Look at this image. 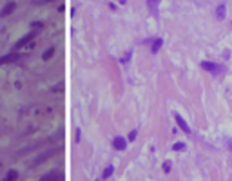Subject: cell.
<instances>
[{
    "label": "cell",
    "instance_id": "cell-1",
    "mask_svg": "<svg viewBox=\"0 0 232 181\" xmlns=\"http://www.w3.org/2000/svg\"><path fill=\"white\" fill-rule=\"evenodd\" d=\"M201 69L207 71V72H210L212 76L225 72V67H223V65H218V64H214V62H207V60H203V62H201Z\"/></svg>",
    "mask_w": 232,
    "mask_h": 181
},
{
    "label": "cell",
    "instance_id": "cell-2",
    "mask_svg": "<svg viewBox=\"0 0 232 181\" xmlns=\"http://www.w3.org/2000/svg\"><path fill=\"white\" fill-rule=\"evenodd\" d=\"M111 145H113V149H116V150H125L127 149V139L124 136H114Z\"/></svg>",
    "mask_w": 232,
    "mask_h": 181
},
{
    "label": "cell",
    "instance_id": "cell-3",
    "mask_svg": "<svg viewBox=\"0 0 232 181\" xmlns=\"http://www.w3.org/2000/svg\"><path fill=\"white\" fill-rule=\"evenodd\" d=\"M174 120H176V123H178V127L183 130V134H190V127H189V123L183 120V116L181 114H178V112H174Z\"/></svg>",
    "mask_w": 232,
    "mask_h": 181
},
{
    "label": "cell",
    "instance_id": "cell-4",
    "mask_svg": "<svg viewBox=\"0 0 232 181\" xmlns=\"http://www.w3.org/2000/svg\"><path fill=\"white\" fill-rule=\"evenodd\" d=\"M35 35H36V33H35V31H31L27 36L20 38L18 42H16V45H15V49H20V47H24V45H27V44H29V40H33V38H35Z\"/></svg>",
    "mask_w": 232,
    "mask_h": 181
},
{
    "label": "cell",
    "instance_id": "cell-5",
    "mask_svg": "<svg viewBox=\"0 0 232 181\" xmlns=\"http://www.w3.org/2000/svg\"><path fill=\"white\" fill-rule=\"evenodd\" d=\"M60 149H51V150H47V152H44V154H40V156L35 159V165H38V163H42L44 161V159H47V158H51L53 156V154H56Z\"/></svg>",
    "mask_w": 232,
    "mask_h": 181
},
{
    "label": "cell",
    "instance_id": "cell-6",
    "mask_svg": "<svg viewBox=\"0 0 232 181\" xmlns=\"http://www.w3.org/2000/svg\"><path fill=\"white\" fill-rule=\"evenodd\" d=\"M15 8H16V4H15V2H9V4H5V5H4V9L0 11V18H4V16L11 15V13L15 11Z\"/></svg>",
    "mask_w": 232,
    "mask_h": 181
},
{
    "label": "cell",
    "instance_id": "cell-7",
    "mask_svg": "<svg viewBox=\"0 0 232 181\" xmlns=\"http://www.w3.org/2000/svg\"><path fill=\"white\" fill-rule=\"evenodd\" d=\"M161 45H163V38H154V42H152V45H151V53L152 55H156V53H158L160 49H161Z\"/></svg>",
    "mask_w": 232,
    "mask_h": 181
},
{
    "label": "cell",
    "instance_id": "cell-8",
    "mask_svg": "<svg viewBox=\"0 0 232 181\" xmlns=\"http://www.w3.org/2000/svg\"><path fill=\"white\" fill-rule=\"evenodd\" d=\"M40 181H62V178H60L58 172H47Z\"/></svg>",
    "mask_w": 232,
    "mask_h": 181
},
{
    "label": "cell",
    "instance_id": "cell-9",
    "mask_svg": "<svg viewBox=\"0 0 232 181\" xmlns=\"http://www.w3.org/2000/svg\"><path fill=\"white\" fill-rule=\"evenodd\" d=\"M225 13H227V5H225V4H220V5L216 8V18H218V20H223V18H225Z\"/></svg>",
    "mask_w": 232,
    "mask_h": 181
},
{
    "label": "cell",
    "instance_id": "cell-10",
    "mask_svg": "<svg viewBox=\"0 0 232 181\" xmlns=\"http://www.w3.org/2000/svg\"><path fill=\"white\" fill-rule=\"evenodd\" d=\"M161 4V0H147V5H149V9H151L154 15H158V5Z\"/></svg>",
    "mask_w": 232,
    "mask_h": 181
},
{
    "label": "cell",
    "instance_id": "cell-11",
    "mask_svg": "<svg viewBox=\"0 0 232 181\" xmlns=\"http://www.w3.org/2000/svg\"><path fill=\"white\" fill-rule=\"evenodd\" d=\"M20 55H16V53H13V55H8V56H2L0 58V64H8V62H15V60H18Z\"/></svg>",
    "mask_w": 232,
    "mask_h": 181
},
{
    "label": "cell",
    "instance_id": "cell-12",
    "mask_svg": "<svg viewBox=\"0 0 232 181\" xmlns=\"http://www.w3.org/2000/svg\"><path fill=\"white\" fill-rule=\"evenodd\" d=\"M114 174V167L113 165H107L105 169H104V172H102V179H107V178H111Z\"/></svg>",
    "mask_w": 232,
    "mask_h": 181
},
{
    "label": "cell",
    "instance_id": "cell-13",
    "mask_svg": "<svg viewBox=\"0 0 232 181\" xmlns=\"http://www.w3.org/2000/svg\"><path fill=\"white\" fill-rule=\"evenodd\" d=\"M18 178V172L16 170H9L8 174H5V178H4V181H15Z\"/></svg>",
    "mask_w": 232,
    "mask_h": 181
},
{
    "label": "cell",
    "instance_id": "cell-14",
    "mask_svg": "<svg viewBox=\"0 0 232 181\" xmlns=\"http://www.w3.org/2000/svg\"><path fill=\"white\" fill-rule=\"evenodd\" d=\"M185 149H187V145L181 143V141H176V143L172 145V150H176V152H181V150H185Z\"/></svg>",
    "mask_w": 232,
    "mask_h": 181
},
{
    "label": "cell",
    "instance_id": "cell-15",
    "mask_svg": "<svg viewBox=\"0 0 232 181\" xmlns=\"http://www.w3.org/2000/svg\"><path fill=\"white\" fill-rule=\"evenodd\" d=\"M53 55H54V47H49V49H45V53L42 55V60H49Z\"/></svg>",
    "mask_w": 232,
    "mask_h": 181
},
{
    "label": "cell",
    "instance_id": "cell-16",
    "mask_svg": "<svg viewBox=\"0 0 232 181\" xmlns=\"http://www.w3.org/2000/svg\"><path fill=\"white\" fill-rule=\"evenodd\" d=\"M131 56H132V51H129V53H127V55H125L124 58H121V60H120V62H121V64H129V60H131Z\"/></svg>",
    "mask_w": 232,
    "mask_h": 181
},
{
    "label": "cell",
    "instance_id": "cell-17",
    "mask_svg": "<svg viewBox=\"0 0 232 181\" xmlns=\"http://www.w3.org/2000/svg\"><path fill=\"white\" fill-rule=\"evenodd\" d=\"M170 169H172L170 161H165V163H163V172H165V174H169V172H170Z\"/></svg>",
    "mask_w": 232,
    "mask_h": 181
},
{
    "label": "cell",
    "instance_id": "cell-18",
    "mask_svg": "<svg viewBox=\"0 0 232 181\" xmlns=\"http://www.w3.org/2000/svg\"><path fill=\"white\" fill-rule=\"evenodd\" d=\"M136 136H138V130H131V132H129V141H134V139H136Z\"/></svg>",
    "mask_w": 232,
    "mask_h": 181
},
{
    "label": "cell",
    "instance_id": "cell-19",
    "mask_svg": "<svg viewBox=\"0 0 232 181\" xmlns=\"http://www.w3.org/2000/svg\"><path fill=\"white\" fill-rule=\"evenodd\" d=\"M227 145L230 147V150H232V138H229V139H227Z\"/></svg>",
    "mask_w": 232,
    "mask_h": 181
},
{
    "label": "cell",
    "instance_id": "cell-20",
    "mask_svg": "<svg viewBox=\"0 0 232 181\" xmlns=\"http://www.w3.org/2000/svg\"><path fill=\"white\" fill-rule=\"evenodd\" d=\"M44 2H51V0H36V4H44Z\"/></svg>",
    "mask_w": 232,
    "mask_h": 181
}]
</instances>
